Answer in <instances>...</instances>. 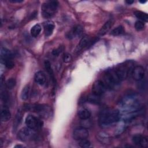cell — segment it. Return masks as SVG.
Masks as SVG:
<instances>
[{"label":"cell","instance_id":"5bb4252c","mask_svg":"<svg viewBox=\"0 0 148 148\" xmlns=\"http://www.w3.org/2000/svg\"><path fill=\"white\" fill-rule=\"evenodd\" d=\"M43 27H44V32H45V36H49L53 34V31L54 29L55 25L52 21H48L45 23L43 25Z\"/></svg>","mask_w":148,"mask_h":148},{"label":"cell","instance_id":"f546056e","mask_svg":"<svg viewBox=\"0 0 148 148\" xmlns=\"http://www.w3.org/2000/svg\"><path fill=\"white\" fill-rule=\"evenodd\" d=\"M79 146L82 147H88L90 146V142L86 139L80 140Z\"/></svg>","mask_w":148,"mask_h":148},{"label":"cell","instance_id":"7a4b0ae2","mask_svg":"<svg viewBox=\"0 0 148 148\" xmlns=\"http://www.w3.org/2000/svg\"><path fill=\"white\" fill-rule=\"evenodd\" d=\"M120 107L127 112H135L138 110L140 102L139 100L133 95H129L124 97L120 103Z\"/></svg>","mask_w":148,"mask_h":148},{"label":"cell","instance_id":"277c9868","mask_svg":"<svg viewBox=\"0 0 148 148\" xmlns=\"http://www.w3.org/2000/svg\"><path fill=\"white\" fill-rule=\"evenodd\" d=\"M103 82L105 84L106 87L113 88L116 85L119 84L121 82V80L114 69H111L108 70L104 74Z\"/></svg>","mask_w":148,"mask_h":148},{"label":"cell","instance_id":"9c48e42d","mask_svg":"<svg viewBox=\"0 0 148 148\" xmlns=\"http://www.w3.org/2000/svg\"><path fill=\"white\" fill-rule=\"evenodd\" d=\"M106 90V87L105 84L102 81L99 80L95 81L92 87V94L99 97L105 92Z\"/></svg>","mask_w":148,"mask_h":148},{"label":"cell","instance_id":"7402d4cb","mask_svg":"<svg viewBox=\"0 0 148 148\" xmlns=\"http://www.w3.org/2000/svg\"><path fill=\"white\" fill-rule=\"evenodd\" d=\"M29 90H30V88L28 85L25 86L23 88L21 92V98L23 100L25 101V100L28 99V98H29Z\"/></svg>","mask_w":148,"mask_h":148},{"label":"cell","instance_id":"8fae6325","mask_svg":"<svg viewBox=\"0 0 148 148\" xmlns=\"http://www.w3.org/2000/svg\"><path fill=\"white\" fill-rule=\"evenodd\" d=\"M145 69L142 66H136L133 68L131 75L134 80L136 81L142 80L145 76Z\"/></svg>","mask_w":148,"mask_h":148},{"label":"cell","instance_id":"3957f363","mask_svg":"<svg viewBox=\"0 0 148 148\" xmlns=\"http://www.w3.org/2000/svg\"><path fill=\"white\" fill-rule=\"evenodd\" d=\"M58 6V3L56 1H47L43 3L41 7L42 14L44 18L51 17L56 13Z\"/></svg>","mask_w":148,"mask_h":148},{"label":"cell","instance_id":"30bf717a","mask_svg":"<svg viewBox=\"0 0 148 148\" xmlns=\"http://www.w3.org/2000/svg\"><path fill=\"white\" fill-rule=\"evenodd\" d=\"M132 142L135 145L141 147H147L148 146V141L146 137L140 134H136L132 137Z\"/></svg>","mask_w":148,"mask_h":148},{"label":"cell","instance_id":"8992f818","mask_svg":"<svg viewBox=\"0 0 148 148\" xmlns=\"http://www.w3.org/2000/svg\"><path fill=\"white\" fill-rule=\"evenodd\" d=\"M35 133L34 130H32L28 127L21 128L18 132L17 136L21 141H28L35 138Z\"/></svg>","mask_w":148,"mask_h":148},{"label":"cell","instance_id":"cb8c5ba5","mask_svg":"<svg viewBox=\"0 0 148 148\" xmlns=\"http://www.w3.org/2000/svg\"><path fill=\"white\" fill-rule=\"evenodd\" d=\"M45 67L47 72V73L49 74V75L50 76L51 78L54 80V74H53V72L51 66V64L50 62L49 61H45Z\"/></svg>","mask_w":148,"mask_h":148},{"label":"cell","instance_id":"4dcf8cb0","mask_svg":"<svg viewBox=\"0 0 148 148\" xmlns=\"http://www.w3.org/2000/svg\"><path fill=\"white\" fill-rule=\"evenodd\" d=\"M3 64L4 65H5V66L8 68V69H12L14 64V62L12 61V59H9V60H6L5 61H3Z\"/></svg>","mask_w":148,"mask_h":148},{"label":"cell","instance_id":"d6986e66","mask_svg":"<svg viewBox=\"0 0 148 148\" xmlns=\"http://www.w3.org/2000/svg\"><path fill=\"white\" fill-rule=\"evenodd\" d=\"M91 116L90 112L87 109H81L78 112V116L82 120H87Z\"/></svg>","mask_w":148,"mask_h":148},{"label":"cell","instance_id":"4316f807","mask_svg":"<svg viewBox=\"0 0 148 148\" xmlns=\"http://www.w3.org/2000/svg\"><path fill=\"white\" fill-rule=\"evenodd\" d=\"M145 28V23L144 22L138 20L135 22V28L136 29V31H142Z\"/></svg>","mask_w":148,"mask_h":148},{"label":"cell","instance_id":"f1b7e54d","mask_svg":"<svg viewBox=\"0 0 148 148\" xmlns=\"http://www.w3.org/2000/svg\"><path fill=\"white\" fill-rule=\"evenodd\" d=\"M98 140H100L101 142L105 144H107L109 143V137L106 135L102 133L101 135H99V136L98 138Z\"/></svg>","mask_w":148,"mask_h":148},{"label":"cell","instance_id":"52a82bcc","mask_svg":"<svg viewBox=\"0 0 148 148\" xmlns=\"http://www.w3.org/2000/svg\"><path fill=\"white\" fill-rule=\"evenodd\" d=\"M25 123L27 127L34 130L39 129L43 125V122L31 114H29L27 116Z\"/></svg>","mask_w":148,"mask_h":148},{"label":"cell","instance_id":"836d02e7","mask_svg":"<svg viewBox=\"0 0 148 148\" xmlns=\"http://www.w3.org/2000/svg\"><path fill=\"white\" fill-rule=\"evenodd\" d=\"M23 1V0H9V2L12 3H20Z\"/></svg>","mask_w":148,"mask_h":148},{"label":"cell","instance_id":"e0dca14e","mask_svg":"<svg viewBox=\"0 0 148 148\" xmlns=\"http://www.w3.org/2000/svg\"><path fill=\"white\" fill-rule=\"evenodd\" d=\"M11 118V113L6 107L3 108L1 110V119L2 121H9Z\"/></svg>","mask_w":148,"mask_h":148},{"label":"cell","instance_id":"484cf974","mask_svg":"<svg viewBox=\"0 0 148 148\" xmlns=\"http://www.w3.org/2000/svg\"><path fill=\"white\" fill-rule=\"evenodd\" d=\"M16 84V81L14 78L9 79L6 82V86L9 89L13 88Z\"/></svg>","mask_w":148,"mask_h":148},{"label":"cell","instance_id":"e575fe53","mask_svg":"<svg viewBox=\"0 0 148 148\" xmlns=\"http://www.w3.org/2000/svg\"><path fill=\"white\" fill-rule=\"evenodd\" d=\"M125 2H126L127 3H128V4H129V5H131V4H132V3H134V1H131V0H127V1H126Z\"/></svg>","mask_w":148,"mask_h":148},{"label":"cell","instance_id":"4fadbf2b","mask_svg":"<svg viewBox=\"0 0 148 148\" xmlns=\"http://www.w3.org/2000/svg\"><path fill=\"white\" fill-rule=\"evenodd\" d=\"M34 79L36 83L38 84L43 86L45 84L46 81V77L45 73L42 71L37 72L34 76Z\"/></svg>","mask_w":148,"mask_h":148},{"label":"cell","instance_id":"d590c367","mask_svg":"<svg viewBox=\"0 0 148 148\" xmlns=\"http://www.w3.org/2000/svg\"><path fill=\"white\" fill-rule=\"evenodd\" d=\"M146 0H145V1H139V2H140V3H145V2H146Z\"/></svg>","mask_w":148,"mask_h":148},{"label":"cell","instance_id":"d4e9b609","mask_svg":"<svg viewBox=\"0 0 148 148\" xmlns=\"http://www.w3.org/2000/svg\"><path fill=\"white\" fill-rule=\"evenodd\" d=\"M87 101L92 103H98L100 102V97L92 94L88 97Z\"/></svg>","mask_w":148,"mask_h":148},{"label":"cell","instance_id":"2e32d148","mask_svg":"<svg viewBox=\"0 0 148 148\" xmlns=\"http://www.w3.org/2000/svg\"><path fill=\"white\" fill-rule=\"evenodd\" d=\"M112 24H113V21L111 20H108L107 22H106L105 23V24L99 29V31L98 32V35L101 36H103L104 35H105L109 31L110 28H111Z\"/></svg>","mask_w":148,"mask_h":148},{"label":"cell","instance_id":"83f0119b","mask_svg":"<svg viewBox=\"0 0 148 148\" xmlns=\"http://www.w3.org/2000/svg\"><path fill=\"white\" fill-rule=\"evenodd\" d=\"M21 120V113L20 111L18 112L17 114H16V119L15 121L13 123V125L15 127V128H16V127L18 126V125L20 124V121Z\"/></svg>","mask_w":148,"mask_h":148},{"label":"cell","instance_id":"6da1fadb","mask_svg":"<svg viewBox=\"0 0 148 148\" xmlns=\"http://www.w3.org/2000/svg\"><path fill=\"white\" fill-rule=\"evenodd\" d=\"M120 113L118 110L106 109L103 110L99 117V123L102 125H109L120 120Z\"/></svg>","mask_w":148,"mask_h":148},{"label":"cell","instance_id":"7c38bea8","mask_svg":"<svg viewBox=\"0 0 148 148\" xmlns=\"http://www.w3.org/2000/svg\"><path fill=\"white\" fill-rule=\"evenodd\" d=\"M83 32V27L80 25H77L68 33L66 36L69 39H73L80 36Z\"/></svg>","mask_w":148,"mask_h":148},{"label":"cell","instance_id":"ffe728a7","mask_svg":"<svg viewBox=\"0 0 148 148\" xmlns=\"http://www.w3.org/2000/svg\"><path fill=\"white\" fill-rule=\"evenodd\" d=\"M41 29H42L41 26L39 24H35L31 29L30 32H31V36L34 38L37 37L40 34V33L41 32Z\"/></svg>","mask_w":148,"mask_h":148},{"label":"cell","instance_id":"1f68e13d","mask_svg":"<svg viewBox=\"0 0 148 148\" xmlns=\"http://www.w3.org/2000/svg\"><path fill=\"white\" fill-rule=\"evenodd\" d=\"M71 60H72V56L70 54L66 53L64 54V56L63 58V60H64V62H65V63L69 62L71 61Z\"/></svg>","mask_w":148,"mask_h":148},{"label":"cell","instance_id":"44dd1931","mask_svg":"<svg viewBox=\"0 0 148 148\" xmlns=\"http://www.w3.org/2000/svg\"><path fill=\"white\" fill-rule=\"evenodd\" d=\"M134 15L140 20V21H142L143 22H147L148 20V16L146 13H143V12L136 10L134 12Z\"/></svg>","mask_w":148,"mask_h":148},{"label":"cell","instance_id":"ba28073f","mask_svg":"<svg viewBox=\"0 0 148 148\" xmlns=\"http://www.w3.org/2000/svg\"><path fill=\"white\" fill-rule=\"evenodd\" d=\"M88 136V130L83 127H78L73 131V138L75 140H81L86 139Z\"/></svg>","mask_w":148,"mask_h":148},{"label":"cell","instance_id":"9a60e30c","mask_svg":"<svg viewBox=\"0 0 148 148\" xmlns=\"http://www.w3.org/2000/svg\"><path fill=\"white\" fill-rule=\"evenodd\" d=\"M90 42H91V40H90V38L88 36H84L83 38H82V39L79 42V44L77 45V47H76V48L75 49V51L76 52L80 51L84 47L87 46L88 45V44Z\"/></svg>","mask_w":148,"mask_h":148},{"label":"cell","instance_id":"603a6c76","mask_svg":"<svg viewBox=\"0 0 148 148\" xmlns=\"http://www.w3.org/2000/svg\"><path fill=\"white\" fill-rule=\"evenodd\" d=\"M124 32V28L121 25H119L114 28L110 32V34L113 36H118L122 34Z\"/></svg>","mask_w":148,"mask_h":148},{"label":"cell","instance_id":"d6a6232c","mask_svg":"<svg viewBox=\"0 0 148 148\" xmlns=\"http://www.w3.org/2000/svg\"><path fill=\"white\" fill-rule=\"evenodd\" d=\"M61 53V50L60 49H55L53 51H52V54L54 55V56H57L60 53Z\"/></svg>","mask_w":148,"mask_h":148},{"label":"cell","instance_id":"5b68a950","mask_svg":"<svg viewBox=\"0 0 148 148\" xmlns=\"http://www.w3.org/2000/svg\"><path fill=\"white\" fill-rule=\"evenodd\" d=\"M132 63L131 61H127L119 65L114 69L117 76L121 81L126 79L130 73H131L133 69Z\"/></svg>","mask_w":148,"mask_h":148},{"label":"cell","instance_id":"ac0fdd59","mask_svg":"<svg viewBox=\"0 0 148 148\" xmlns=\"http://www.w3.org/2000/svg\"><path fill=\"white\" fill-rule=\"evenodd\" d=\"M12 54L11 52L6 48L2 47L1 49V60L4 61L6 60L12 59Z\"/></svg>","mask_w":148,"mask_h":148}]
</instances>
